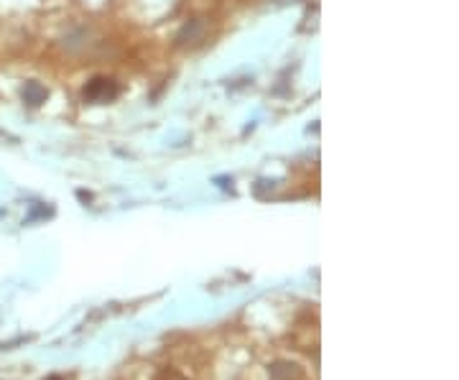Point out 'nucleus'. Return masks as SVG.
<instances>
[{
    "label": "nucleus",
    "instance_id": "nucleus-1",
    "mask_svg": "<svg viewBox=\"0 0 459 380\" xmlns=\"http://www.w3.org/2000/svg\"><path fill=\"white\" fill-rule=\"evenodd\" d=\"M271 378L273 380H301V370H299V365H293V362H273Z\"/></svg>",
    "mask_w": 459,
    "mask_h": 380
},
{
    "label": "nucleus",
    "instance_id": "nucleus-2",
    "mask_svg": "<svg viewBox=\"0 0 459 380\" xmlns=\"http://www.w3.org/2000/svg\"><path fill=\"white\" fill-rule=\"evenodd\" d=\"M159 380H187L181 373H176V370H161Z\"/></svg>",
    "mask_w": 459,
    "mask_h": 380
}]
</instances>
